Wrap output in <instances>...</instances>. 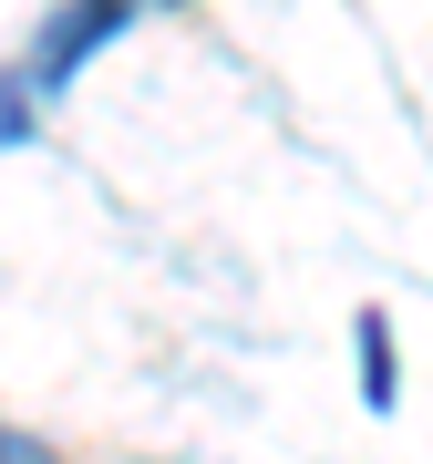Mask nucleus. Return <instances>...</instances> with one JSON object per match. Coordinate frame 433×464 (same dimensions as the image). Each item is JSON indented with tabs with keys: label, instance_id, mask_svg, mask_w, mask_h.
<instances>
[{
	"label": "nucleus",
	"instance_id": "nucleus-2",
	"mask_svg": "<svg viewBox=\"0 0 433 464\" xmlns=\"http://www.w3.org/2000/svg\"><path fill=\"white\" fill-rule=\"evenodd\" d=\"M361 402L392 413V320L382 310H361Z\"/></svg>",
	"mask_w": 433,
	"mask_h": 464
},
{
	"label": "nucleus",
	"instance_id": "nucleus-3",
	"mask_svg": "<svg viewBox=\"0 0 433 464\" xmlns=\"http://www.w3.org/2000/svg\"><path fill=\"white\" fill-rule=\"evenodd\" d=\"M0 454H21V444H11V433H0Z\"/></svg>",
	"mask_w": 433,
	"mask_h": 464
},
{
	"label": "nucleus",
	"instance_id": "nucleus-1",
	"mask_svg": "<svg viewBox=\"0 0 433 464\" xmlns=\"http://www.w3.org/2000/svg\"><path fill=\"white\" fill-rule=\"evenodd\" d=\"M114 21H124V0H72V11L42 32V63H32V83H63V72L83 63V52H93L103 32H114Z\"/></svg>",
	"mask_w": 433,
	"mask_h": 464
}]
</instances>
